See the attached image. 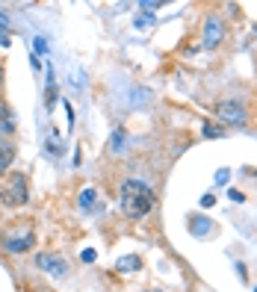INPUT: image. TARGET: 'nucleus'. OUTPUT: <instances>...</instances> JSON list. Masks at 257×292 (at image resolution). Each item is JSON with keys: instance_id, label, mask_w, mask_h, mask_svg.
<instances>
[{"instance_id": "f257e3e1", "label": "nucleus", "mask_w": 257, "mask_h": 292, "mask_svg": "<svg viewBox=\"0 0 257 292\" xmlns=\"http://www.w3.org/2000/svg\"><path fill=\"white\" fill-rule=\"evenodd\" d=\"M118 204H121V213L127 216V219H145L154 204H157V195L154 189L142 180H124L121 183V195H118Z\"/></svg>"}, {"instance_id": "f03ea898", "label": "nucleus", "mask_w": 257, "mask_h": 292, "mask_svg": "<svg viewBox=\"0 0 257 292\" xmlns=\"http://www.w3.org/2000/svg\"><path fill=\"white\" fill-rule=\"evenodd\" d=\"M33 242H36V230L30 222H15L12 227H6L0 233V245L9 254H24V251L33 248Z\"/></svg>"}, {"instance_id": "7ed1b4c3", "label": "nucleus", "mask_w": 257, "mask_h": 292, "mask_svg": "<svg viewBox=\"0 0 257 292\" xmlns=\"http://www.w3.org/2000/svg\"><path fill=\"white\" fill-rule=\"evenodd\" d=\"M27 198L30 183L24 171H12L9 177H3V183H0V204L3 207H21V204H27Z\"/></svg>"}, {"instance_id": "20e7f679", "label": "nucleus", "mask_w": 257, "mask_h": 292, "mask_svg": "<svg viewBox=\"0 0 257 292\" xmlns=\"http://www.w3.org/2000/svg\"><path fill=\"white\" fill-rule=\"evenodd\" d=\"M216 115L230 127H245L248 124V115H245V107L243 103H237V100H222V103H216Z\"/></svg>"}, {"instance_id": "39448f33", "label": "nucleus", "mask_w": 257, "mask_h": 292, "mask_svg": "<svg viewBox=\"0 0 257 292\" xmlns=\"http://www.w3.org/2000/svg\"><path fill=\"white\" fill-rule=\"evenodd\" d=\"M222 39H225V24H222L219 15H210V18L204 21V44H207V47H216V44H222Z\"/></svg>"}, {"instance_id": "423d86ee", "label": "nucleus", "mask_w": 257, "mask_h": 292, "mask_svg": "<svg viewBox=\"0 0 257 292\" xmlns=\"http://www.w3.org/2000/svg\"><path fill=\"white\" fill-rule=\"evenodd\" d=\"M39 269H44V272H50L54 278H65V272H68V263L62 260V257H57V254H39Z\"/></svg>"}, {"instance_id": "0eeeda50", "label": "nucleus", "mask_w": 257, "mask_h": 292, "mask_svg": "<svg viewBox=\"0 0 257 292\" xmlns=\"http://www.w3.org/2000/svg\"><path fill=\"white\" fill-rule=\"evenodd\" d=\"M12 160H15V145L12 142H0V174L9 168Z\"/></svg>"}, {"instance_id": "6e6552de", "label": "nucleus", "mask_w": 257, "mask_h": 292, "mask_svg": "<svg viewBox=\"0 0 257 292\" xmlns=\"http://www.w3.org/2000/svg\"><path fill=\"white\" fill-rule=\"evenodd\" d=\"M118 272H136V269H142V257H136V254H130V257H121L118 263H115Z\"/></svg>"}, {"instance_id": "1a4fd4ad", "label": "nucleus", "mask_w": 257, "mask_h": 292, "mask_svg": "<svg viewBox=\"0 0 257 292\" xmlns=\"http://www.w3.org/2000/svg\"><path fill=\"white\" fill-rule=\"evenodd\" d=\"M15 130V121H12V112H9V107L0 100V133H12Z\"/></svg>"}, {"instance_id": "9d476101", "label": "nucleus", "mask_w": 257, "mask_h": 292, "mask_svg": "<svg viewBox=\"0 0 257 292\" xmlns=\"http://www.w3.org/2000/svg\"><path fill=\"white\" fill-rule=\"evenodd\" d=\"M98 192L95 189H83L80 192V209H98Z\"/></svg>"}, {"instance_id": "9b49d317", "label": "nucleus", "mask_w": 257, "mask_h": 292, "mask_svg": "<svg viewBox=\"0 0 257 292\" xmlns=\"http://www.w3.org/2000/svg\"><path fill=\"white\" fill-rule=\"evenodd\" d=\"M204 136H207V139H210V136L219 139V136H225V130H222L219 124H207V127H204Z\"/></svg>"}, {"instance_id": "f8f14e48", "label": "nucleus", "mask_w": 257, "mask_h": 292, "mask_svg": "<svg viewBox=\"0 0 257 292\" xmlns=\"http://www.w3.org/2000/svg\"><path fill=\"white\" fill-rule=\"evenodd\" d=\"M6 30H9V18H6V12L0 9V42H6Z\"/></svg>"}, {"instance_id": "ddd939ff", "label": "nucleus", "mask_w": 257, "mask_h": 292, "mask_svg": "<svg viewBox=\"0 0 257 292\" xmlns=\"http://www.w3.org/2000/svg\"><path fill=\"white\" fill-rule=\"evenodd\" d=\"M121 139H124V133H121V130H115V133H113V142H110V151H115V148L121 145Z\"/></svg>"}, {"instance_id": "4468645a", "label": "nucleus", "mask_w": 257, "mask_h": 292, "mask_svg": "<svg viewBox=\"0 0 257 292\" xmlns=\"http://www.w3.org/2000/svg\"><path fill=\"white\" fill-rule=\"evenodd\" d=\"M216 204V195H204V198H201V207L207 209V207H213Z\"/></svg>"}, {"instance_id": "2eb2a0df", "label": "nucleus", "mask_w": 257, "mask_h": 292, "mask_svg": "<svg viewBox=\"0 0 257 292\" xmlns=\"http://www.w3.org/2000/svg\"><path fill=\"white\" fill-rule=\"evenodd\" d=\"M36 50H39V54H47V42H44L42 36L36 39Z\"/></svg>"}, {"instance_id": "dca6fc26", "label": "nucleus", "mask_w": 257, "mask_h": 292, "mask_svg": "<svg viewBox=\"0 0 257 292\" xmlns=\"http://www.w3.org/2000/svg\"><path fill=\"white\" fill-rule=\"evenodd\" d=\"M216 183H222V186H225V183H228V168H222V171H219V174H216Z\"/></svg>"}, {"instance_id": "f3484780", "label": "nucleus", "mask_w": 257, "mask_h": 292, "mask_svg": "<svg viewBox=\"0 0 257 292\" xmlns=\"http://www.w3.org/2000/svg\"><path fill=\"white\" fill-rule=\"evenodd\" d=\"M80 257H83V263H92V260H95V251H92V248H86L83 254H80Z\"/></svg>"}, {"instance_id": "a211bd4d", "label": "nucleus", "mask_w": 257, "mask_h": 292, "mask_svg": "<svg viewBox=\"0 0 257 292\" xmlns=\"http://www.w3.org/2000/svg\"><path fill=\"white\" fill-rule=\"evenodd\" d=\"M30 65H33V68H36V71H39V68H42V62H39V56H36V54H33V56H30Z\"/></svg>"}, {"instance_id": "6ab92c4d", "label": "nucleus", "mask_w": 257, "mask_h": 292, "mask_svg": "<svg viewBox=\"0 0 257 292\" xmlns=\"http://www.w3.org/2000/svg\"><path fill=\"white\" fill-rule=\"evenodd\" d=\"M230 201H237V204H240V201H243V192H237V189H230Z\"/></svg>"}, {"instance_id": "aec40b11", "label": "nucleus", "mask_w": 257, "mask_h": 292, "mask_svg": "<svg viewBox=\"0 0 257 292\" xmlns=\"http://www.w3.org/2000/svg\"><path fill=\"white\" fill-rule=\"evenodd\" d=\"M254 292H257V286H254Z\"/></svg>"}]
</instances>
